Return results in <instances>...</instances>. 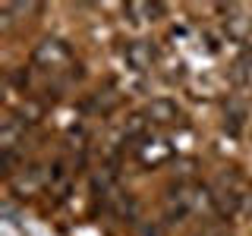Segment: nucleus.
I'll return each instance as SVG.
<instances>
[{"instance_id":"obj_3","label":"nucleus","mask_w":252,"mask_h":236,"mask_svg":"<svg viewBox=\"0 0 252 236\" xmlns=\"http://www.w3.org/2000/svg\"><path fill=\"white\" fill-rule=\"evenodd\" d=\"M123 57L136 73H142V69H148V63H152V51H148L145 41H129L126 51H123Z\"/></svg>"},{"instance_id":"obj_1","label":"nucleus","mask_w":252,"mask_h":236,"mask_svg":"<svg viewBox=\"0 0 252 236\" xmlns=\"http://www.w3.org/2000/svg\"><path fill=\"white\" fill-rule=\"evenodd\" d=\"M32 57H35V63L44 66V69H60L63 63H69V51H66L63 41H41Z\"/></svg>"},{"instance_id":"obj_2","label":"nucleus","mask_w":252,"mask_h":236,"mask_svg":"<svg viewBox=\"0 0 252 236\" xmlns=\"http://www.w3.org/2000/svg\"><path fill=\"white\" fill-rule=\"evenodd\" d=\"M136 154H139L142 164H152V167H155V164H164V161H167V157L173 154V148L164 139H148L145 145L136 148Z\"/></svg>"},{"instance_id":"obj_4","label":"nucleus","mask_w":252,"mask_h":236,"mask_svg":"<svg viewBox=\"0 0 252 236\" xmlns=\"http://www.w3.org/2000/svg\"><path fill=\"white\" fill-rule=\"evenodd\" d=\"M148 117H152L155 123H173L180 117V107H177V101H170V98H158L148 104Z\"/></svg>"},{"instance_id":"obj_5","label":"nucleus","mask_w":252,"mask_h":236,"mask_svg":"<svg viewBox=\"0 0 252 236\" xmlns=\"http://www.w3.org/2000/svg\"><path fill=\"white\" fill-rule=\"evenodd\" d=\"M19 136H22V123H19V120H6V123H3V129H0V145H3V151H6V154H10L13 148H16Z\"/></svg>"}]
</instances>
